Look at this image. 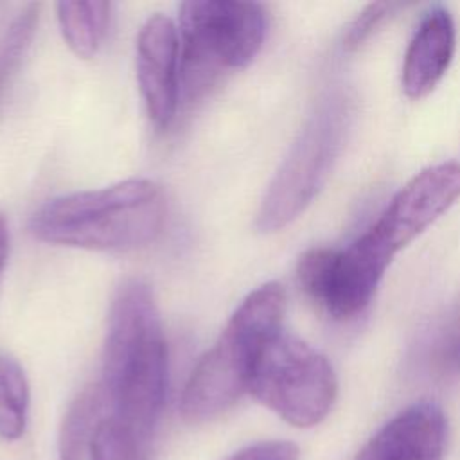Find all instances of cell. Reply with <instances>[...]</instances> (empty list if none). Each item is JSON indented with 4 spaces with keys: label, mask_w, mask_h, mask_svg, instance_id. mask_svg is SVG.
Wrapping results in <instances>:
<instances>
[{
    "label": "cell",
    "mask_w": 460,
    "mask_h": 460,
    "mask_svg": "<svg viewBox=\"0 0 460 460\" xmlns=\"http://www.w3.org/2000/svg\"><path fill=\"white\" fill-rule=\"evenodd\" d=\"M226 460H298V446L288 440H262L232 453Z\"/></svg>",
    "instance_id": "obj_18"
},
{
    "label": "cell",
    "mask_w": 460,
    "mask_h": 460,
    "mask_svg": "<svg viewBox=\"0 0 460 460\" xmlns=\"http://www.w3.org/2000/svg\"><path fill=\"white\" fill-rule=\"evenodd\" d=\"M108 413L99 385L84 388L68 406L59 429L58 453L59 460H83L90 451L93 431Z\"/></svg>",
    "instance_id": "obj_13"
},
{
    "label": "cell",
    "mask_w": 460,
    "mask_h": 460,
    "mask_svg": "<svg viewBox=\"0 0 460 460\" xmlns=\"http://www.w3.org/2000/svg\"><path fill=\"white\" fill-rule=\"evenodd\" d=\"M390 262L361 235L347 248H311L296 264L304 293L331 318L350 320L372 302Z\"/></svg>",
    "instance_id": "obj_7"
},
{
    "label": "cell",
    "mask_w": 460,
    "mask_h": 460,
    "mask_svg": "<svg viewBox=\"0 0 460 460\" xmlns=\"http://www.w3.org/2000/svg\"><path fill=\"white\" fill-rule=\"evenodd\" d=\"M111 417L146 453L165 402L167 343L151 288L129 279L108 316L101 381Z\"/></svg>",
    "instance_id": "obj_1"
},
{
    "label": "cell",
    "mask_w": 460,
    "mask_h": 460,
    "mask_svg": "<svg viewBox=\"0 0 460 460\" xmlns=\"http://www.w3.org/2000/svg\"><path fill=\"white\" fill-rule=\"evenodd\" d=\"M284 313L286 293L279 282L259 286L239 304L183 386L180 413L187 422L212 420L248 394L252 367L262 347L282 332Z\"/></svg>",
    "instance_id": "obj_3"
},
{
    "label": "cell",
    "mask_w": 460,
    "mask_h": 460,
    "mask_svg": "<svg viewBox=\"0 0 460 460\" xmlns=\"http://www.w3.org/2000/svg\"><path fill=\"white\" fill-rule=\"evenodd\" d=\"M165 221V196L146 178L58 196L29 221L31 234L49 244L95 252H128L153 243Z\"/></svg>",
    "instance_id": "obj_2"
},
{
    "label": "cell",
    "mask_w": 460,
    "mask_h": 460,
    "mask_svg": "<svg viewBox=\"0 0 460 460\" xmlns=\"http://www.w3.org/2000/svg\"><path fill=\"white\" fill-rule=\"evenodd\" d=\"M29 383L20 363L0 352V438L18 440L25 433Z\"/></svg>",
    "instance_id": "obj_14"
},
{
    "label": "cell",
    "mask_w": 460,
    "mask_h": 460,
    "mask_svg": "<svg viewBox=\"0 0 460 460\" xmlns=\"http://www.w3.org/2000/svg\"><path fill=\"white\" fill-rule=\"evenodd\" d=\"M248 394L288 424L311 428L329 415L338 381L323 354L282 331L259 352Z\"/></svg>",
    "instance_id": "obj_6"
},
{
    "label": "cell",
    "mask_w": 460,
    "mask_h": 460,
    "mask_svg": "<svg viewBox=\"0 0 460 460\" xmlns=\"http://www.w3.org/2000/svg\"><path fill=\"white\" fill-rule=\"evenodd\" d=\"M7 253H9V232H7V223H5L4 216L0 214V273L5 266Z\"/></svg>",
    "instance_id": "obj_19"
},
{
    "label": "cell",
    "mask_w": 460,
    "mask_h": 460,
    "mask_svg": "<svg viewBox=\"0 0 460 460\" xmlns=\"http://www.w3.org/2000/svg\"><path fill=\"white\" fill-rule=\"evenodd\" d=\"M180 38L171 18L146 20L137 40V79L155 128L165 129L180 101Z\"/></svg>",
    "instance_id": "obj_9"
},
{
    "label": "cell",
    "mask_w": 460,
    "mask_h": 460,
    "mask_svg": "<svg viewBox=\"0 0 460 460\" xmlns=\"http://www.w3.org/2000/svg\"><path fill=\"white\" fill-rule=\"evenodd\" d=\"M460 198V164L442 162L415 174L361 234L390 262Z\"/></svg>",
    "instance_id": "obj_8"
},
{
    "label": "cell",
    "mask_w": 460,
    "mask_h": 460,
    "mask_svg": "<svg viewBox=\"0 0 460 460\" xmlns=\"http://www.w3.org/2000/svg\"><path fill=\"white\" fill-rule=\"evenodd\" d=\"M399 7L401 4H390V2H377V4L367 5L359 13V16L350 23L343 40V47L347 50H358L372 36V32L383 23V20H386Z\"/></svg>",
    "instance_id": "obj_17"
},
{
    "label": "cell",
    "mask_w": 460,
    "mask_h": 460,
    "mask_svg": "<svg viewBox=\"0 0 460 460\" xmlns=\"http://www.w3.org/2000/svg\"><path fill=\"white\" fill-rule=\"evenodd\" d=\"M261 4L235 0H190L180 7L181 86L189 99L201 95L221 72L253 61L266 38Z\"/></svg>",
    "instance_id": "obj_4"
},
{
    "label": "cell",
    "mask_w": 460,
    "mask_h": 460,
    "mask_svg": "<svg viewBox=\"0 0 460 460\" xmlns=\"http://www.w3.org/2000/svg\"><path fill=\"white\" fill-rule=\"evenodd\" d=\"M40 18V4L25 5L0 38V102L18 74Z\"/></svg>",
    "instance_id": "obj_15"
},
{
    "label": "cell",
    "mask_w": 460,
    "mask_h": 460,
    "mask_svg": "<svg viewBox=\"0 0 460 460\" xmlns=\"http://www.w3.org/2000/svg\"><path fill=\"white\" fill-rule=\"evenodd\" d=\"M444 447V411L431 401H420L390 419L354 460H442Z\"/></svg>",
    "instance_id": "obj_10"
},
{
    "label": "cell",
    "mask_w": 460,
    "mask_h": 460,
    "mask_svg": "<svg viewBox=\"0 0 460 460\" xmlns=\"http://www.w3.org/2000/svg\"><path fill=\"white\" fill-rule=\"evenodd\" d=\"M347 126L349 101L343 93L332 92L314 106L261 201L259 232H279L307 208L329 176Z\"/></svg>",
    "instance_id": "obj_5"
},
{
    "label": "cell",
    "mask_w": 460,
    "mask_h": 460,
    "mask_svg": "<svg viewBox=\"0 0 460 460\" xmlns=\"http://www.w3.org/2000/svg\"><path fill=\"white\" fill-rule=\"evenodd\" d=\"M456 41V29L451 13L431 7L420 20L404 54L401 84L410 99H422L433 92L447 72Z\"/></svg>",
    "instance_id": "obj_11"
},
{
    "label": "cell",
    "mask_w": 460,
    "mask_h": 460,
    "mask_svg": "<svg viewBox=\"0 0 460 460\" xmlns=\"http://www.w3.org/2000/svg\"><path fill=\"white\" fill-rule=\"evenodd\" d=\"M88 455L92 460H146L142 447L108 413L93 431Z\"/></svg>",
    "instance_id": "obj_16"
},
{
    "label": "cell",
    "mask_w": 460,
    "mask_h": 460,
    "mask_svg": "<svg viewBox=\"0 0 460 460\" xmlns=\"http://www.w3.org/2000/svg\"><path fill=\"white\" fill-rule=\"evenodd\" d=\"M111 4L108 2H59L58 22L66 45L79 58H92L108 31Z\"/></svg>",
    "instance_id": "obj_12"
}]
</instances>
